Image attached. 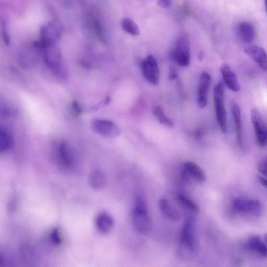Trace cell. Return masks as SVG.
<instances>
[{"label":"cell","mask_w":267,"mask_h":267,"mask_svg":"<svg viewBox=\"0 0 267 267\" xmlns=\"http://www.w3.org/2000/svg\"><path fill=\"white\" fill-rule=\"evenodd\" d=\"M177 199L184 207L195 213H197L199 211L198 205L186 195L179 194L178 195Z\"/></svg>","instance_id":"25"},{"label":"cell","mask_w":267,"mask_h":267,"mask_svg":"<svg viewBox=\"0 0 267 267\" xmlns=\"http://www.w3.org/2000/svg\"><path fill=\"white\" fill-rule=\"evenodd\" d=\"M259 179L262 186L266 188L267 184L266 179L264 177L260 176L259 177Z\"/></svg>","instance_id":"33"},{"label":"cell","mask_w":267,"mask_h":267,"mask_svg":"<svg viewBox=\"0 0 267 267\" xmlns=\"http://www.w3.org/2000/svg\"><path fill=\"white\" fill-rule=\"evenodd\" d=\"M159 207L163 214L170 219L177 221L180 219L179 212L172 206L166 198H162L160 200Z\"/></svg>","instance_id":"19"},{"label":"cell","mask_w":267,"mask_h":267,"mask_svg":"<svg viewBox=\"0 0 267 267\" xmlns=\"http://www.w3.org/2000/svg\"><path fill=\"white\" fill-rule=\"evenodd\" d=\"M214 103L218 124L223 133L227 131V112L224 106V85L221 81L215 85L214 89Z\"/></svg>","instance_id":"5"},{"label":"cell","mask_w":267,"mask_h":267,"mask_svg":"<svg viewBox=\"0 0 267 267\" xmlns=\"http://www.w3.org/2000/svg\"><path fill=\"white\" fill-rule=\"evenodd\" d=\"M132 221L134 227L140 233L147 234L152 228V221L148 213L146 200L138 196L135 207L132 213Z\"/></svg>","instance_id":"1"},{"label":"cell","mask_w":267,"mask_h":267,"mask_svg":"<svg viewBox=\"0 0 267 267\" xmlns=\"http://www.w3.org/2000/svg\"><path fill=\"white\" fill-rule=\"evenodd\" d=\"M204 130L202 129H199L195 131L194 133V136L198 139H201L204 135Z\"/></svg>","instance_id":"32"},{"label":"cell","mask_w":267,"mask_h":267,"mask_svg":"<svg viewBox=\"0 0 267 267\" xmlns=\"http://www.w3.org/2000/svg\"><path fill=\"white\" fill-rule=\"evenodd\" d=\"M90 187L95 190H101L106 184V178L103 172L95 170L92 172L89 178Z\"/></svg>","instance_id":"20"},{"label":"cell","mask_w":267,"mask_h":267,"mask_svg":"<svg viewBox=\"0 0 267 267\" xmlns=\"http://www.w3.org/2000/svg\"><path fill=\"white\" fill-rule=\"evenodd\" d=\"M114 224V219L110 214L106 212L99 214L96 219V228L101 233L106 234L109 232Z\"/></svg>","instance_id":"18"},{"label":"cell","mask_w":267,"mask_h":267,"mask_svg":"<svg viewBox=\"0 0 267 267\" xmlns=\"http://www.w3.org/2000/svg\"><path fill=\"white\" fill-rule=\"evenodd\" d=\"M183 176L185 179L192 178L199 183H203L206 180V174L203 170L197 164L191 161H187L183 164Z\"/></svg>","instance_id":"13"},{"label":"cell","mask_w":267,"mask_h":267,"mask_svg":"<svg viewBox=\"0 0 267 267\" xmlns=\"http://www.w3.org/2000/svg\"><path fill=\"white\" fill-rule=\"evenodd\" d=\"M178 77V74L175 67L171 66L169 67V78L170 80H176Z\"/></svg>","instance_id":"30"},{"label":"cell","mask_w":267,"mask_h":267,"mask_svg":"<svg viewBox=\"0 0 267 267\" xmlns=\"http://www.w3.org/2000/svg\"><path fill=\"white\" fill-rule=\"evenodd\" d=\"M61 33V28L57 23H50L43 26L40 29V41L37 42L39 47L56 44Z\"/></svg>","instance_id":"11"},{"label":"cell","mask_w":267,"mask_h":267,"mask_svg":"<svg viewBox=\"0 0 267 267\" xmlns=\"http://www.w3.org/2000/svg\"><path fill=\"white\" fill-rule=\"evenodd\" d=\"M248 245L252 250L264 258H266L267 255L266 244L260 238L257 237H251L248 240Z\"/></svg>","instance_id":"21"},{"label":"cell","mask_w":267,"mask_h":267,"mask_svg":"<svg viewBox=\"0 0 267 267\" xmlns=\"http://www.w3.org/2000/svg\"><path fill=\"white\" fill-rule=\"evenodd\" d=\"M55 155L57 162L62 168L69 170L75 167V153L67 142H61L58 143L55 148Z\"/></svg>","instance_id":"6"},{"label":"cell","mask_w":267,"mask_h":267,"mask_svg":"<svg viewBox=\"0 0 267 267\" xmlns=\"http://www.w3.org/2000/svg\"><path fill=\"white\" fill-rule=\"evenodd\" d=\"M232 205L235 211L254 217H259L262 209L261 202L256 199L237 198L233 200Z\"/></svg>","instance_id":"9"},{"label":"cell","mask_w":267,"mask_h":267,"mask_svg":"<svg viewBox=\"0 0 267 267\" xmlns=\"http://www.w3.org/2000/svg\"><path fill=\"white\" fill-rule=\"evenodd\" d=\"M171 59L178 65L188 67L191 62L190 45L188 36H180L174 43L170 51Z\"/></svg>","instance_id":"3"},{"label":"cell","mask_w":267,"mask_h":267,"mask_svg":"<svg viewBox=\"0 0 267 267\" xmlns=\"http://www.w3.org/2000/svg\"><path fill=\"white\" fill-rule=\"evenodd\" d=\"M12 140L8 131L0 126V153L7 151L12 146Z\"/></svg>","instance_id":"23"},{"label":"cell","mask_w":267,"mask_h":267,"mask_svg":"<svg viewBox=\"0 0 267 267\" xmlns=\"http://www.w3.org/2000/svg\"><path fill=\"white\" fill-rule=\"evenodd\" d=\"M265 5L266 4V0H265Z\"/></svg>","instance_id":"35"},{"label":"cell","mask_w":267,"mask_h":267,"mask_svg":"<svg viewBox=\"0 0 267 267\" xmlns=\"http://www.w3.org/2000/svg\"><path fill=\"white\" fill-rule=\"evenodd\" d=\"M199 58L200 60H202V59L203 58V54L202 51H200L199 55Z\"/></svg>","instance_id":"34"},{"label":"cell","mask_w":267,"mask_h":267,"mask_svg":"<svg viewBox=\"0 0 267 267\" xmlns=\"http://www.w3.org/2000/svg\"><path fill=\"white\" fill-rule=\"evenodd\" d=\"M50 239L51 242L56 245L61 244L63 242V239H62L61 234L58 229H55L51 232Z\"/></svg>","instance_id":"27"},{"label":"cell","mask_w":267,"mask_h":267,"mask_svg":"<svg viewBox=\"0 0 267 267\" xmlns=\"http://www.w3.org/2000/svg\"><path fill=\"white\" fill-rule=\"evenodd\" d=\"M71 111L73 114L76 116H78L83 114V107L78 103L77 101H74L71 104Z\"/></svg>","instance_id":"28"},{"label":"cell","mask_w":267,"mask_h":267,"mask_svg":"<svg viewBox=\"0 0 267 267\" xmlns=\"http://www.w3.org/2000/svg\"><path fill=\"white\" fill-rule=\"evenodd\" d=\"M1 23L2 34L4 42L6 45H9L10 44V37L8 33L7 26L5 19L1 18Z\"/></svg>","instance_id":"26"},{"label":"cell","mask_w":267,"mask_h":267,"mask_svg":"<svg viewBox=\"0 0 267 267\" xmlns=\"http://www.w3.org/2000/svg\"><path fill=\"white\" fill-rule=\"evenodd\" d=\"M251 119L256 141L261 147L264 148L267 142V128L262 115L258 109L254 108L252 110Z\"/></svg>","instance_id":"10"},{"label":"cell","mask_w":267,"mask_h":267,"mask_svg":"<svg viewBox=\"0 0 267 267\" xmlns=\"http://www.w3.org/2000/svg\"><path fill=\"white\" fill-rule=\"evenodd\" d=\"M238 33L242 42L246 44H251L255 36V30L253 25L249 23L242 22L238 27Z\"/></svg>","instance_id":"17"},{"label":"cell","mask_w":267,"mask_h":267,"mask_svg":"<svg viewBox=\"0 0 267 267\" xmlns=\"http://www.w3.org/2000/svg\"><path fill=\"white\" fill-rule=\"evenodd\" d=\"M221 72L224 83L229 89L234 92L240 90L241 86L237 76L228 65L224 64L221 66Z\"/></svg>","instance_id":"15"},{"label":"cell","mask_w":267,"mask_h":267,"mask_svg":"<svg viewBox=\"0 0 267 267\" xmlns=\"http://www.w3.org/2000/svg\"><path fill=\"white\" fill-rule=\"evenodd\" d=\"M244 53L258 65L263 71L267 68V55L265 50L258 46H252L244 49Z\"/></svg>","instance_id":"14"},{"label":"cell","mask_w":267,"mask_h":267,"mask_svg":"<svg viewBox=\"0 0 267 267\" xmlns=\"http://www.w3.org/2000/svg\"><path fill=\"white\" fill-rule=\"evenodd\" d=\"M121 26L125 32L132 36H139L140 34L139 28L136 23L129 18H123L121 22Z\"/></svg>","instance_id":"22"},{"label":"cell","mask_w":267,"mask_h":267,"mask_svg":"<svg viewBox=\"0 0 267 267\" xmlns=\"http://www.w3.org/2000/svg\"><path fill=\"white\" fill-rule=\"evenodd\" d=\"M142 73L151 85L156 86L159 83L160 70L157 61L152 55L147 56L141 63Z\"/></svg>","instance_id":"8"},{"label":"cell","mask_w":267,"mask_h":267,"mask_svg":"<svg viewBox=\"0 0 267 267\" xmlns=\"http://www.w3.org/2000/svg\"><path fill=\"white\" fill-rule=\"evenodd\" d=\"M178 252L184 259H190L194 255L197 248L196 239L192 221L188 220L182 227Z\"/></svg>","instance_id":"2"},{"label":"cell","mask_w":267,"mask_h":267,"mask_svg":"<svg viewBox=\"0 0 267 267\" xmlns=\"http://www.w3.org/2000/svg\"><path fill=\"white\" fill-rule=\"evenodd\" d=\"M153 114L156 117L157 120L161 125L168 127H172L174 126V122L166 116L163 109L159 106H154L152 109Z\"/></svg>","instance_id":"24"},{"label":"cell","mask_w":267,"mask_h":267,"mask_svg":"<svg viewBox=\"0 0 267 267\" xmlns=\"http://www.w3.org/2000/svg\"><path fill=\"white\" fill-rule=\"evenodd\" d=\"M266 169H267V158L265 157L260 162L258 167V170L259 172L262 174L263 176H266Z\"/></svg>","instance_id":"29"},{"label":"cell","mask_w":267,"mask_h":267,"mask_svg":"<svg viewBox=\"0 0 267 267\" xmlns=\"http://www.w3.org/2000/svg\"><path fill=\"white\" fill-rule=\"evenodd\" d=\"M157 3L163 8H168L171 5L172 1L171 0H157Z\"/></svg>","instance_id":"31"},{"label":"cell","mask_w":267,"mask_h":267,"mask_svg":"<svg viewBox=\"0 0 267 267\" xmlns=\"http://www.w3.org/2000/svg\"><path fill=\"white\" fill-rule=\"evenodd\" d=\"M47 67L58 77H64L65 71L61 67V51L56 44L45 45L40 48Z\"/></svg>","instance_id":"4"},{"label":"cell","mask_w":267,"mask_h":267,"mask_svg":"<svg viewBox=\"0 0 267 267\" xmlns=\"http://www.w3.org/2000/svg\"><path fill=\"white\" fill-rule=\"evenodd\" d=\"M232 114L235 125L236 138L240 149L243 146V134L242 121V115L240 107L237 104H233L232 106Z\"/></svg>","instance_id":"16"},{"label":"cell","mask_w":267,"mask_h":267,"mask_svg":"<svg viewBox=\"0 0 267 267\" xmlns=\"http://www.w3.org/2000/svg\"><path fill=\"white\" fill-rule=\"evenodd\" d=\"M211 83V77L207 71L201 73L198 89V105L203 109L207 105L209 91Z\"/></svg>","instance_id":"12"},{"label":"cell","mask_w":267,"mask_h":267,"mask_svg":"<svg viewBox=\"0 0 267 267\" xmlns=\"http://www.w3.org/2000/svg\"><path fill=\"white\" fill-rule=\"evenodd\" d=\"M91 126L98 134L107 138H116L121 132L120 128L115 122L107 119L93 120Z\"/></svg>","instance_id":"7"}]
</instances>
